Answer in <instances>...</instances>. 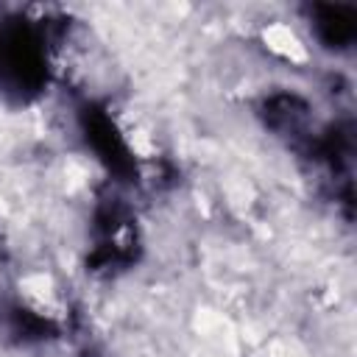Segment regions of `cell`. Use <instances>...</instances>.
<instances>
[{
	"instance_id": "6da1fadb",
	"label": "cell",
	"mask_w": 357,
	"mask_h": 357,
	"mask_svg": "<svg viewBox=\"0 0 357 357\" xmlns=\"http://www.w3.org/2000/svg\"><path fill=\"white\" fill-rule=\"evenodd\" d=\"M47 81V39L33 20L0 17V95L28 98Z\"/></svg>"
},
{
	"instance_id": "7a4b0ae2",
	"label": "cell",
	"mask_w": 357,
	"mask_h": 357,
	"mask_svg": "<svg viewBox=\"0 0 357 357\" xmlns=\"http://www.w3.org/2000/svg\"><path fill=\"white\" fill-rule=\"evenodd\" d=\"M312 28H315V36L326 47H346L357 31L354 11L343 8V6H315L312 8Z\"/></svg>"
}]
</instances>
